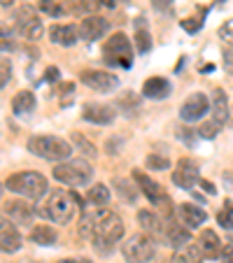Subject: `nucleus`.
Segmentation results:
<instances>
[{"instance_id": "obj_35", "label": "nucleus", "mask_w": 233, "mask_h": 263, "mask_svg": "<svg viewBox=\"0 0 233 263\" xmlns=\"http://www.w3.org/2000/svg\"><path fill=\"white\" fill-rule=\"evenodd\" d=\"M135 45H138L140 54H147V51L152 49V37H149V33L145 28H138V33H135Z\"/></svg>"}, {"instance_id": "obj_16", "label": "nucleus", "mask_w": 233, "mask_h": 263, "mask_svg": "<svg viewBox=\"0 0 233 263\" xmlns=\"http://www.w3.org/2000/svg\"><path fill=\"white\" fill-rule=\"evenodd\" d=\"M49 37L59 47H75L80 42V28L73 24H54L49 28Z\"/></svg>"}, {"instance_id": "obj_46", "label": "nucleus", "mask_w": 233, "mask_h": 263, "mask_svg": "<svg viewBox=\"0 0 233 263\" xmlns=\"http://www.w3.org/2000/svg\"><path fill=\"white\" fill-rule=\"evenodd\" d=\"M59 263H91L89 258H63V261H59Z\"/></svg>"}, {"instance_id": "obj_32", "label": "nucleus", "mask_w": 233, "mask_h": 263, "mask_svg": "<svg viewBox=\"0 0 233 263\" xmlns=\"http://www.w3.org/2000/svg\"><path fill=\"white\" fill-rule=\"evenodd\" d=\"M145 165H147L149 170H168L170 168V161L166 159V156H161V154H147Z\"/></svg>"}, {"instance_id": "obj_30", "label": "nucleus", "mask_w": 233, "mask_h": 263, "mask_svg": "<svg viewBox=\"0 0 233 263\" xmlns=\"http://www.w3.org/2000/svg\"><path fill=\"white\" fill-rule=\"evenodd\" d=\"M63 5L65 14H86L91 10V3L89 0H59Z\"/></svg>"}, {"instance_id": "obj_23", "label": "nucleus", "mask_w": 233, "mask_h": 263, "mask_svg": "<svg viewBox=\"0 0 233 263\" xmlns=\"http://www.w3.org/2000/svg\"><path fill=\"white\" fill-rule=\"evenodd\" d=\"M212 119L217 121V124H226L228 119H231V112H228V98H226V93H224L222 89H214L212 91Z\"/></svg>"}, {"instance_id": "obj_49", "label": "nucleus", "mask_w": 233, "mask_h": 263, "mask_svg": "<svg viewBox=\"0 0 233 263\" xmlns=\"http://www.w3.org/2000/svg\"><path fill=\"white\" fill-rule=\"evenodd\" d=\"M228 124H231V126H233V117H231V119H228Z\"/></svg>"}, {"instance_id": "obj_37", "label": "nucleus", "mask_w": 233, "mask_h": 263, "mask_svg": "<svg viewBox=\"0 0 233 263\" xmlns=\"http://www.w3.org/2000/svg\"><path fill=\"white\" fill-rule=\"evenodd\" d=\"M10 80H12V63H10V59H0V89H5Z\"/></svg>"}, {"instance_id": "obj_10", "label": "nucleus", "mask_w": 233, "mask_h": 263, "mask_svg": "<svg viewBox=\"0 0 233 263\" xmlns=\"http://www.w3.org/2000/svg\"><path fill=\"white\" fill-rule=\"evenodd\" d=\"M80 80L84 86L94 91H100V93H107V91H114L119 86V77L107 70H82Z\"/></svg>"}, {"instance_id": "obj_19", "label": "nucleus", "mask_w": 233, "mask_h": 263, "mask_svg": "<svg viewBox=\"0 0 233 263\" xmlns=\"http://www.w3.org/2000/svg\"><path fill=\"white\" fill-rule=\"evenodd\" d=\"M138 223L142 226V231H147L152 238H161L166 235V223L161 221V217L152 210H140L138 212Z\"/></svg>"}, {"instance_id": "obj_31", "label": "nucleus", "mask_w": 233, "mask_h": 263, "mask_svg": "<svg viewBox=\"0 0 233 263\" xmlns=\"http://www.w3.org/2000/svg\"><path fill=\"white\" fill-rule=\"evenodd\" d=\"M38 10L49 14V16H63L65 14L63 5H61L59 0H38Z\"/></svg>"}, {"instance_id": "obj_42", "label": "nucleus", "mask_w": 233, "mask_h": 263, "mask_svg": "<svg viewBox=\"0 0 233 263\" xmlns=\"http://www.w3.org/2000/svg\"><path fill=\"white\" fill-rule=\"evenodd\" d=\"M222 263H233V245L224 247V252H222Z\"/></svg>"}, {"instance_id": "obj_52", "label": "nucleus", "mask_w": 233, "mask_h": 263, "mask_svg": "<svg viewBox=\"0 0 233 263\" xmlns=\"http://www.w3.org/2000/svg\"><path fill=\"white\" fill-rule=\"evenodd\" d=\"M121 3H131V0H121Z\"/></svg>"}, {"instance_id": "obj_36", "label": "nucleus", "mask_w": 233, "mask_h": 263, "mask_svg": "<svg viewBox=\"0 0 233 263\" xmlns=\"http://www.w3.org/2000/svg\"><path fill=\"white\" fill-rule=\"evenodd\" d=\"M219 128H222V124H217V121H205L203 126L199 128V138H205V140H212V138H217V133H219Z\"/></svg>"}, {"instance_id": "obj_18", "label": "nucleus", "mask_w": 233, "mask_h": 263, "mask_svg": "<svg viewBox=\"0 0 233 263\" xmlns=\"http://www.w3.org/2000/svg\"><path fill=\"white\" fill-rule=\"evenodd\" d=\"M177 219H180V223H184V226L191 231V229H199V226H203L205 219H208V214H205V210L199 208V205L182 203L177 208Z\"/></svg>"}, {"instance_id": "obj_41", "label": "nucleus", "mask_w": 233, "mask_h": 263, "mask_svg": "<svg viewBox=\"0 0 233 263\" xmlns=\"http://www.w3.org/2000/svg\"><path fill=\"white\" fill-rule=\"evenodd\" d=\"M59 68H47V72H45V80L47 82H59Z\"/></svg>"}, {"instance_id": "obj_17", "label": "nucleus", "mask_w": 233, "mask_h": 263, "mask_svg": "<svg viewBox=\"0 0 233 263\" xmlns=\"http://www.w3.org/2000/svg\"><path fill=\"white\" fill-rule=\"evenodd\" d=\"M5 217L12 219L16 226H30L35 217V210L24 200H10L5 203Z\"/></svg>"}, {"instance_id": "obj_40", "label": "nucleus", "mask_w": 233, "mask_h": 263, "mask_svg": "<svg viewBox=\"0 0 233 263\" xmlns=\"http://www.w3.org/2000/svg\"><path fill=\"white\" fill-rule=\"evenodd\" d=\"M201 24H203V21H201L199 16H191V19H184L182 21V28L187 30V33H196V30L201 28Z\"/></svg>"}, {"instance_id": "obj_47", "label": "nucleus", "mask_w": 233, "mask_h": 263, "mask_svg": "<svg viewBox=\"0 0 233 263\" xmlns=\"http://www.w3.org/2000/svg\"><path fill=\"white\" fill-rule=\"evenodd\" d=\"M100 5H105V7H110V10H114V5H117V3H114V0H98Z\"/></svg>"}, {"instance_id": "obj_4", "label": "nucleus", "mask_w": 233, "mask_h": 263, "mask_svg": "<svg viewBox=\"0 0 233 263\" xmlns=\"http://www.w3.org/2000/svg\"><path fill=\"white\" fill-rule=\"evenodd\" d=\"M5 189H10L12 194L24 196V198L30 200H40L42 196L47 194L49 184H47V177L40 173H33V170H26V173H14L7 177Z\"/></svg>"}, {"instance_id": "obj_7", "label": "nucleus", "mask_w": 233, "mask_h": 263, "mask_svg": "<svg viewBox=\"0 0 233 263\" xmlns=\"http://www.w3.org/2000/svg\"><path fill=\"white\" fill-rule=\"evenodd\" d=\"M103 61L112 68L129 70L133 65V42L129 40V35L114 33L103 47Z\"/></svg>"}, {"instance_id": "obj_14", "label": "nucleus", "mask_w": 233, "mask_h": 263, "mask_svg": "<svg viewBox=\"0 0 233 263\" xmlns=\"http://www.w3.org/2000/svg\"><path fill=\"white\" fill-rule=\"evenodd\" d=\"M117 112H114L110 105H103V103H86L82 107V119L89 121V124H96V126H107L114 121Z\"/></svg>"}, {"instance_id": "obj_21", "label": "nucleus", "mask_w": 233, "mask_h": 263, "mask_svg": "<svg viewBox=\"0 0 233 263\" xmlns=\"http://www.w3.org/2000/svg\"><path fill=\"white\" fill-rule=\"evenodd\" d=\"M168 93H170V82L164 80V77H149L142 84V96H147L152 100H164Z\"/></svg>"}, {"instance_id": "obj_8", "label": "nucleus", "mask_w": 233, "mask_h": 263, "mask_svg": "<svg viewBox=\"0 0 233 263\" xmlns=\"http://www.w3.org/2000/svg\"><path fill=\"white\" fill-rule=\"evenodd\" d=\"M133 182H135V186L142 191V196L154 205V208L164 210L168 217L173 214V200H170L168 191H166L164 186L156 182V179H152L147 173H142V170H135V173H133Z\"/></svg>"}, {"instance_id": "obj_24", "label": "nucleus", "mask_w": 233, "mask_h": 263, "mask_svg": "<svg viewBox=\"0 0 233 263\" xmlns=\"http://www.w3.org/2000/svg\"><path fill=\"white\" fill-rule=\"evenodd\" d=\"M30 242L35 245H42V247H51V245H56V240H59V235H56V231L51 229V226H45V223H38V226H33L30 229Z\"/></svg>"}, {"instance_id": "obj_20", "label": "nucleus", "mask_w": 233, "mask_h": 263, "mask_svg": "<svg viewBox=\"0 0 233 263\" xmlns=\"http://www.w3.org/2000/svg\"><path fill=\"white\" fill-rule=\"evenodd\" d=\"M166 240H168L170 247H184V245L191 242V231L184 226V223H175V221H168L166 223Z\"/></svg>"}, {"instance_id": "obj_38", "label": "nucleus", "mask_w": 233, "mask_h": 263, "mask_svg": "<svg viewBox=\"0 0 233 263\" xmlns=\"http://www.w3.org/2000/svg\"><path fill=\"white\" fill-rule=\"evenodd\" d=\"M119 105H121L124 109H129V112H131V109H138L140 98L133 93V91H129V93H121V96H119Z\"/></svg>"}, {"instance_id": "obj_26", "label": "nucleus", "mask_w": 233, "mask_h": 263, "mask_svg": "<svg viewBox=\"0 0 233 263\" xmlns=\"http://www.w3.org/2000/svg\"><path fill=\"white\" fill-rule=\"evenodd\" d=\"M12 109L14 115H28L35 109V96L30 91H19V93L12 98Z\"/></svg>"}, {"instance_id": "obj_3", "label": "nucleus", "mask_w": 233, "mask_h": 263, "mask_svg": "<svg viewBox=\"0 0 233 263\" xmlns=\"http://www.w3.org/2000/svg\"><path fill=\"white\" fill-rule=\"evenodd\" d=\"M80 205H82V200L77 194H70V191H65V189H54L47 196L42 214L54 223H68L70 219L75 217V210L80 208Z\"/></svg>"}, {"instance_id": "obj_13", "label": "nucleus", "mask_w": 233, "mask_h": 263, "mask_svg": "<svg viewBox=\"0 0 233 263\" xmlns=\"http://www.w3.org/2000/svg\"><path fill=\"white\" fill-rule=\"evenodd\" d=\"M173 182L180 189H191L193 184L199 182V165L191 159H180L173 170Z\"/></svg>"}, {"instance_id": "obj_15", "label": "nucleus", "mask_w": 233, "mask_h": 263, "mask_svg": "<svg viewBox=\"0 0 233 263\" xmlns=\"http://www.w3.org/2000/svg\"><path fill=\"white\" fill-rule=\"evenodd\" d=\"M80 37L86 42H94V40H100L105 33H107V21L98 14H89L84 16V21H80Z\"/></svg>"}, {"instance_id": "obj_48", "label": "nucleus", "mask_w": 233, "mask_h": 263, "mask_svg": "<svg viewBox=\"0 0 233 263\" xmlns=\"http://www.w3.org/2000/svg\"><path fill=\"white\" fill-rule=\"evenodd\" d=\"M14 3H16V0H0V5H3V7H12Z\"/></svg>"}, {"instance_id": "obj_29", "label": "nucleus", "mask_w": 233, "mask_h": 263, "mask_svg": "<svg viewBox=\"0 0 233 263\" xmlns=\"http://www.w3.org/2000/svg\"><path fill=\"white\" fill-rule=\"evenodd\" d=\"M217 223L222 229L233 231V200H224L222 210L217 212Z\"/></svg>"}, {"instance_id": "obj_22", "label": "nucleus", "mask_w": 233, "mask_h": 263, "mask_svg": "<svg viewBox=\"0 0 233 263\" xmlns=\"http://www.w3.org/2000/svg\"><path fill=\"white\" fill-rule=\"evenodd\" d=\"M203 261V249H201V245H184V247H177L173 254V258H170V263H201Z\"/></svg>"}, {"instance_id": "obj_45", "label": "nucleus", "mask_w": 233, "mask_h": 263, "mask_svg": "<svg viewBox=\"0 0 233 263\" xmlns=\"http://www.w3.org/2000/svg\"><path fill=\"white\" fill-rule=\"evenodd\" d=\"M201 186H203V189L208 191L210 196H214V194H217V189H214V184H212V182H205V179H203V182H201Z\"/></svg>"}, {"instance_id": "obj_28", "label": "nucleus", "mask_w": 233, "mask_h": 263, "mask_svg": "<svg viewBox=\"0 0 233 263\" xmlns=\"http://www.w3.org/2000/svg\"><path fill=\"white\" fill-rule=\"evenodd\" d=\"M86 200H89L91 205H107L110 189L105 186V184H94V186L89 189V194H86Z\"/></svg>"}, {"instance_id": "obj_27", "label": "nucleus", "mask_w": 233, "mask_h": 263, "mask_svg": "<svg viewBox=\"0 0 233 263\" xmlns=\"http://www.w3.org/2000/svg\"><path fill=\"white\" fill-rule=\"evenodd\" d=\"M112 186H114V191L119 194V198L124 200V203H135V200H138V186H133V184H131V179L117 177L112 182Z\"/></svg>"}, {"instance_id": "obj_1", "label": "nucleus", "mask_w": 233, "mask_h": 263, "mask_svg": "<svg viewBox=\"0 0 233 263\" xmlns=\"http://www.w3.org/2000/svg\"><path fill=\"white\" fill-rule=\"evenodd\" d=\"M80 233L94 242V247L100 254H107L114 249V245L124 238V221L112 210L98 208L94 212H84L80 219Z\"/></svg>"}, {"instance_id": "obj_50", "label": "nucleus", "mask_w": 233, "mask_h": 263, "mask_svg": "<svg viewBox=\"0 0 233 263\" xmlns=\"http://www.w3.org/2000/svg\"><path fill=\"white\" fill-rule=\"evenodd\" d=\"M0 196H3V184H0Z\"/></svg>"}, {"instance_id": "obj_51", "label": "nucleus", "mask_w": 233, "mask_h": 263, "mask_svg": "<svg viewBox=\"0 0 233 263\" xmlns=\"http://www.w3.org/2000/svg\"><path fill=\"white\" fill-rule=\"evenodd\" d=\"M217 3H226V0H217Z\"/></svg>"}, {"instance_id": "obj_39", "label": "nucleus", "mask_w": 233, "mask_h": 263, "mask_svg": "<svg viewBox=\"0 0 233 263\" xmlns=\"http://www.w3.org/2000/svg\"><path fill=\"white\" fill-rule=\"evenodd\" d=\"M219 37H222L224 42H226L228 47H233V19H228V21H224L222 26H219Z\"/></svg>"}, {"instance_id": "obj_12", "label": "nucleus", "mask_w": 233, "mask_h": 263, "mask_svg": "<svg viewBox=\"0 0 233 263\" xmlns=\"http://www.w3.org/2000/svg\"><path fill=\"white\" fill-rule=\"evenodd\" d=\"M208 109H210L208 96L199 91V93H191L182 103V107H180V117H182V121H199Z\"/></svg>"}, {"instance_id": "obj_43", "label": "nucleus", "mask_w": 233, "mask_h": 263, "mask_svg": "<svg viewBox=\"0 0 233 263\" xmlns=\"http://www.w3.org/2000/svg\"><path fill=\"white\" fill-rule=\"evenodd\" d=\"M177 133H180V140H184V142H189V144H193V138H191V133L193 130H184V128H177Z\"/></svg>"}, {"instance_id": "obj_2", "label": "nucleus", "mask_w": 233, "mask_h": 263, "mask_svg": "<svg viewBox=\"0 0 233 263\" xmlns=\"http://www.w3.org/2000/svg\"><path fill=\"white\" fill-rule=\"evenodd\" d=\"M28 152L51 163H63L73 154V144L59 135H33L28 140Z\"/></svg>"}, {"instance_id": "obj_44", "label": "nucleus", "mask_w": 233, "mask_h": 263, "mask_svg": "<svg viewBox=\"0 0 233 263\" xmlns=\"http://www.w3.org/2000/svg\"><path fill=\"white\" fill-rule=\"evenodd\" d=\"M152 5L156 7V10H159V12H164V10H168L170 0H152Z\"/></svg>"}, {"instance_id": "obj_6", "label": "nucleus", "mask_w": 233, "mask_h": 263, "mask_svg": "<svg viewBox=\"0 0 233 263\" xmlns=\"http://www.w3.org/2000/svg\"><path fill=\"white\" fill-rule=\"evenodd\" d=\"M12 26H14L16 35H21L28 42H38L42 37V33H45L42 19L33 5H21L19 10L12 12Z\"/></svg>"}, {"instance_id": "obj_34", "label": "nucleus", "mask_w": 233, "mask_h": 263, "mask_svg": "<svg viewBox=\"0 0 233 263\" xmlns=\"http://www.w3.org/2000/svg\"><path fill=\"white\" fill-rule=\"evenodd\" d=\"M10 49H14V35L0 21V51H10Z\"/></svg>"}, {"instance_id": "obj_11", "label": "nucleus", "mask_w": 233, "mask_h": 263, "mask_svg": "<svg viewBox=\"0 0 233 263\" xmlns=\"http://www.w3.org/2000/svg\"><path fill=\"white\" fill-rule=\"evenodd\" d=\"M24 247V238H21L16 223L7 217H0V252L14 254Z\"/></svg>"}, {"instance_id": "obj_9", "label": "nucleus", "mask_w": 233, "mask_h": 263, "mask_svg": "<svg viewBox=\"0 0 233 263\" xmlns=\"http://www.w3.org/2000/svg\"><path fill=\"white\" fill-rule=\"evenodd\" d=\"M121 254L129 263H147L156 254V242L147 233H135L121 245Z\"/></svg>"}, {"instance_id": "obj_5", "label": "nucleus", "mask_w": 233, "mask_h": 263, "mask_svg": "<svg viewBox=\"0 0 233 263\" xmlns=\"http://www.w3.org/2000/svg\"><path fill=\"white\" fill-rule=\"evenodd\" d=\"M54 179L61 184H68V186H84L91 182L94 177V168H91L89 161L84 159H68L63 163L54 165Z\"/></svg>"}, {"instance_id": "obj_25", "label": "nucleus", "mask_w": 233, "mask_h": 263, "mask_svg": "<svg viewBox=\"0 0 233 263\" xmlns=\"http://www.w3.org/2000/svg\"><path fill=\"white\" fill-rule=\"evenodd\" d=\"M199 245H201V249H203L205 256H214V254L222 249V240H219V235L214 233V231H210V229L201 231Z\"/></svg>"}, {"instance_id": "obj_33", "label": "nucleus", "mask_w": 233, "mask_h": 263, "mask_svg": "<svg viewBox=\"0 0 233 263\" xmlns=\"http://www.w3.org/2000/svg\"><path fill=\"white\" fill-rule=\"evenodd\" d=\"M73 142H75V147L80 149L82 154H86V156H96V147H94V144H91L82 133H73Z\"/></svg>"}]
</instances>
